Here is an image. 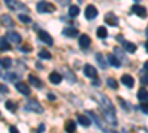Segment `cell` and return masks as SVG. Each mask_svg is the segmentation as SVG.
Wrapping results in <instances>:
<instances>
[{
    "label": "cell",
    "instance_id": "obj_29",
    "mask_svg": "<svg viewBox=\"0 0 148 133\" xmlns=\"http://www.w3.org/2000/svg\"><path fill=\"white\" fill-rule=\"evenodd\" d=\"M107 30H105V27H99V28H98L96 30V35H98V37H99V39H107Z\"/></svg>",
    "mask_w": 148,
    "mask_h": 133
},
{
    "label": "cell",
    "instance_id": "obj_35",
    "mask_svg": "<svg viewBox=\"0 0 148 133\" xmlns=\"http://www.w3.org/2000/svg\"><path fill=\"white\" fill-rule=\"evenodd\" d=\"M8 92H9L8 86H5V84H0V95H5V93H8Z\"/></svg>",
    "mask_w": 148,
    "mask_h": 133
},
{
    "label": "cell",
    "instance_id": "obj_22",
    "mask_svg": "<svg viewBox=\"0 0 148 133\" xmlns=\"http://www.w3.org/2000/svg\"><path fill=\"white\" fill-rule=\"evenodd\" d=\"M114 55L120 59V61H123V62H127V58L125 56V52H123L120 47H114Z\"/></svg>",
    "mask_w": 148,
    "mask_h": 133
},
{
    "label": "cell",
    "instance_id": "obj_6",
    "mask_svg": "<svg viewBox=\"0 0 148 133\" xmlns=\"http://www.w3.org/2000/svg\"><path fill=\"white\" fill-rule=\"evenodd\" d=\"M83 71H84V76H86V77H89V78H92V80H95V78L98 77L96 70H95L92 65H89V64H86V65L83 67Z\"/></svg>",
    "mask_w": 148,
    "mask_h": 133
},
{
    "label": "cell",
    "instance_id": "obj_4",
    "mask_svg": "<svg viewBox=\"0 0 148 133\" xmlns=\"http://www.w3.org/2000/svg\"><path fill=\"white\" fill-rule=\"evenodd\" d=\"M25 110L33 111V113H37V114L43 113V108H42V105H40L39 102H37V101H28V102L25 104Z\"/></svg>",
    "mask_w": 148,
    "mask_h": 133
},
{
    "label": "cell",
    "instance_id": "obj_30",
    "mask_svg": "<svg viewBox=\"0 0 148 133\" xmlns=\"http://www.w3.org/2000/svg\"><path fill=\"white\" fill-rule=\"evenodd\" d=\"M96 61H98V64L101 65V68H107V62L104 61V56H102V53H96Z\"/></svg>",
    "mask_w": 148,
    "mask_h": 133
},
{
    "label": "cell",
    "instance_id": "obj_43",
    "mask_svg": "<svg viewBox=\"0 0 148 133\" xmlns=\"http://www.w3.org/2000/svg\"><path fill=\"white\" fill-rule=\"evenodd\" d=\"M10 132L12 133H16V127L15 126H10Z\"/></svg>",
    "mask_w": 148,
    "mask_h": 133
},
{
    "label": "cell",
    "instance_id": "obj_23",
    "mask_svg": "<svg viewBox=\"0 0 148 133\" xmlns=\"http://www.w3.org/2000/svg\"><path fill=\"white\" fill-rule=\"evenodd\" d=\"M0 21H2V24L6 25V27H14V21L10 19L9 15H2V16H0Z\"/></svg>",
    "mask_w": 148,
    "mask_h": 133
},
{
    "label": "cell",
    "instance_id": "obj_46",
    "mask_svg": "<svg viewBox=\"0 0 148 133\" xmlns=\"http://www.w3.org/2000/svg\"><path fill=\"white\" fill-rule=\"evenodd\" d=\"M145 49H147V52H148V42L145 43Z\"/></svg>",
    "mask_w": 148,
    "mask_h": 133
},
{
    "label": "cell",
    "instance_id": "obj_11",
    "mask_svg": "<svg viewBox=\"0 0 148 133\" xmlns=\"http://www.w3.org/2000/svg\"><path fill=\"white\" fill-rule=\"evenodd\" d=\"M39 39L43 43H46L47 46H52L53 44V39L51 37V34H47L46 31H39Z\"/></svg>",
    "mask_w": 148,
    "mask_h": 133
},
{
    "label": "cell",
    "instance_id": "obj_13",
    "mask_svg": "<svg viewBox=\"0 0 148 133\" xmlns=\"http://www.w3.org/2000/svg\"><path fill=\"white\" fill-rule=\"evenodd\" d=\"M107 59H108V64L110 65H113V67H116V68H119L120 65H121V61L114 55V53H108L107 55Z\"/></svg>",
    "mask_w": 148,
    "mask_h": 133
},
{
    "label": "cell",
    "instance_id": "obj_18",
    "mask_svg": "<svg viewBox=\"0 0 148 133\" xmlns=\"http://www.w3.org/2000/svg\"><path fill=\"white\" fill-rule=\"evenodd\" d=\"M121 83L125 84L126 87H133V84H135V80H133V77L132 76H129V74H125V76H121Z\"/></svg>",
    "mask_w": 148,
    "mask_h": 133
},
{
    "label": "cell",
    "instance_id": "obj_16",
    "mask_svg": "<svg viewBox=\"0 0 148 133\" xmlns=\"http://www.w3.org/2000/svg\"><path fill=\"white\" fill-rule=\"evenodd\" d=\"M28 83L33 84V86L37 87V89H42L43 87V81L39 77H36V76H28Z\"/></svg>",
    "mask_w": 148,
    "mask_h": 133
},
{
    "label": "cell",
    "instance_id": "obj_45",
    "mask_svg": "<svg viewBox=\"0 0 148 133\" xmlns=\"http://www.w3.org/2000/svg\"><path fill=\"white\" fill-rule=\"evenodd\" d=\"M2 70H3V67H2V65H0V77H2V76H3V74H2Z\"/></svg>",
    "mask_w": 148,
    "mask_h": 133
},
{
    "label": "cell",
    "instance_id": "obj_25",
    "mask_svg": "<svg viewBox=\"0 0 148 133\" xmlns=\"http://www.w3.org/2000/svg\"><path fill=\"white\" fill-rule=\"evenodd\" d=\"M79 14H80V9H79V6H76V5L70 6V9H68V15H70L71 18H76Z\"/></svg>",
    "mask_w": 148,
    "mask_h": 133
},
{
    "label": "cell",
    "instance_id": "obj_14",
    "mask_svg": "<svg viewBox=\"0 0 148 133\" xmlns=\"http://www.w3.org/2000/svg\"><path fill=\"white\" fill-rule=\"evenodd\" d=\"M79 44H80L82 49H86V47H89V44H90V37H89L88 34H82L80 37H79Z\"/></svg>",
    "mask_w": 148,
    "mask_h": 133
},
{
    "label": "cell",
    "instance_id": "obj_8",
    "mask_svg": "<svg viewBox=\"0 0 148 133\" xmlns=\"http://www.w3.org/2000/svg\"><path fill=\"white\" fill-rule=\"evenodd\" d=\"M88 115H89L90 118H93V121H95V124L98 126V129H102L104 132H110V130H108V129H107V127L104 126V123L101 121V118H99V117H98V115H96V114H95L93 111H90V113H89Z\"/></svg>",
    "mask_w": 148,
    "mask_h": 133
},
{
    "label": "cell",
    "instance_id": "obj_24",
    "mask_svg": "<svg viewBox=\"0 0 148 133\" xmlns=\"http://www.w3.org/2000/svg\"><path fill=\"white\" fill-rule=\"evenodd\" d=\"M138 99L141 102H147L148 101V90L147 89H139L138 92Z\"/></svg>",
    "mask_w": 148,
    "mask_h": 133
},
{
    "label": "cell",
    "instance_id": "obj_36",
    "mask_svg": "<svg viewBox=\"0 0 148 133\" xmlns=\"http://www.w3.org/2000/svg\"><path fill=\"white\" fill-rule=\"evenodd\" d=\"M119 102H120V105H121V106H123V110H126V111H129V108H127V104H126V102H125V101H123V99H121V98H120V99H119Z\"/></svg>",
    "mask_w": 148,
    "mask_h": 133
},
{
    "label": "cell",
    "instance_id": "obj_48",
    "mask_svg": "<svg viewBox=\"0 0 148 133\" xmlns=\"http://www.w3.org/2000/svg\"><path fill=\"white\" fill-rule=\"evenodd\" d=\"M136 2H139V0H136Z\"/></svg>",
    "mask_w": 148,
    "mask_h": 133
},
{
    "label": "cell",
    "instance_id": "obj_40",
    "mask_svg": "<svg viewBox=\"0 0 148 133\" xmlns=\"http://www.w3.org/2000/svg\"><path fill=\"white\" fill-rule=\"evenodd\" d=\"M141 83L144 84V86H145V84H148V77H145V76H144V77L141 78Z\"/></svg>",
    "mask_w": 148,
    "mask_h": 133
},
{
    "label": "cell",
    "instance_id": "obj_44",
    "mask_svg": "<svg viewBox=\"0 0 148 133\" xmlns=\"http://www.w3.org/2000/svg\"><path fill=\"white\" fill-rule=\"evenodd\" d=\"M43 130H45V126L40 124V126H39V132H43Z\"/></svg>",
    "mask_w": 148,
    "mask_h": 133
},
{
    "label": "cell",
    "instance_id": "obj_2",
    "mask_svg": "<svg viewBox=\"0 0 148 133\" xmlns=\"http://www.w3.org/2000/svg\"><path fill=\"white\" fill-rule=\"evenodd\" d=\"M37 12H40V14H51V12H55V5L49 3V2H39L37 3Z\"/></svg>",
    "mask_w": 148,
    "mask_h": 133
},
{
    "label": "cell",
    "instance_id": "obj_39",
    "mask_svg": "<svg viewBox=\"0 0 148 133\" xmlns=\"http://www.w3.org/2000/svg\"><path fill=\"white\" fill-rule=\"evenodd\" d=\"M58 2H59V5H61V6H65V5H68L70 0H58Z\"/></svg>",
    "mask_w": 148,
    "mask_h": 133
},
{
    "label": "cell",
    "instance_id": "obj_9",
    "mask_svg": "<svg viewBox=\"0 0 148 133\" xmlns=\"http://www.w3.org/2000/svg\"><path fill=\"white\" fill-rule=\"evenodd\" d=\"M84 15H86V19H95L96 15H98V10H96L95 6L89 5L88 8H86V10H84Z\"/></svg>",
    "mask_w": 148,
    "mask_h": 133
},
{
    "label": "cell",
    "instance_id": "obj_41",
    "mask_svg": "<svg viewBox=\"0 0 148 133\" xmlns=\"http://www.w3.org/2000/svg\"><path fill=\"white\" fill-rule=\"evenodd\" d=\"M144 71H145V72H148V61L144 64Z\"/></svg>",
    "mask_w": 148,
    "mask_h": 133
},
{
    "label": "cell",
    "instance_id": "obj_28",
    "mask_svg": "<svg viewBox=\"0 0 148 133\" xmlns=\"http://www.w3.org/2000/svg\"><path fill=\"white\" fill-rule=\"evenodd\" d=\"M0 65L3 68H9L12 65V59L10 58H0Z\"/></svg>",
    "mask_w": 148,
    "mask_h": 133
},
{
    "label": "cell",
    "instance_id": "obj_34",
    "mask_svg": "<svg viewBox=\"0 0 148 133\" xmlns=\"http://www.w3.org/2000/svg\"><path fill=\"white\" fill-rule=\"evenodd\" d=\"M141 111L144 113V114H148V101L147 102H141Z\"/></svg>",
    "mask_w": 148,
    "mask_h": 133
},
{
    "label": "cell",
    "instance_id": "obj_32",
    "mask_svg": "<svg viewBox=\"0 0 148 133\" xmlns=\"http://www.w3.org/2000/svg\"><path fill=\"white\" fill-rule=\"evenodd\" d=\"M18 19H19V21H22V22H25V24H30V22H31L30 15H27L25 12H24V14H19V15H18Z\"/></svg>",
    "mask_w": 148,
    "mask_h": 133
},
{
    "label": "cell",
    "instance_id": "obj_5",
    "mask_svg": "<svg viewBox=\"0 0 148 133\" xmlns=\"http://www.w3.org/2000/svg\"><path fill=\"white\" fill-rule=\"evenodd\" d=\"M15 89L19 92V93H22V95H30L31 93V90H30V86L27 83H24V81H16V84H15Z\"/></svg>",
    "mask_w": 148,
    "mask_h": 133
},
{
    "label": "cell",
    "instance_id": "obj_17",
    "mask_svg": "<svg viewBox=\"0 0 148 133\" xmlns=\"http://www.w3.org/2000/svg\"><path fill=\"white\" fill-rule=\"evenodd\" d=\"M62 34L65 35V37H77L79 35V30L77 28H74V27H67L64 31H62Z\"/></svg>",
    "mask_w": 148,
    "mask_h": 133
},
{
    "label": "cell",
    "instance_id": "obj_1",
    "mask_svg": "<svg viewBox=\"0 0 148 133\" xmlns=\"http://www.w3.org/2000/svg\"><path fill=\"white\" fill-rule=\"evenodd\" d=\"M5 5H6L10 10H18V12L22 10V12H25V14L30 10L28 6H25V5L21 3V2H18V0H5Z\"/></svg>",
    "mask_w": 148,
    "mask_h": 133
},
{
    "label": "cell",
    "instance_id": "obj_27",
    "mask_svg": "<svg viewBox=\"0 0 148 133\" xmlns=\"http://www.w3.org/2000/svg\"><path fill=\"white\" fill-rule=\"evenodd\" d=\"M39 58H40V59H51V58H52V53L49 52V50H46V49H42V50L39 52Z\"/></svg>",
    "mask_w": 148,
    "mask_h": 133
},
{
    "label": "cell",
    "instance_id": "obj_19",
    "mask_svg": "<svg viewBox=\"0 0 148 133\" xmlns=\"http://www.w3.org/2000/svg\"><path fill=\"white\" fill-rule=\"evenodd\" d=\"M49 81L53 83V84H59L62 81V76L59 74V72H51V76H49Z\"/></svg>",
    "mask_w": 148,
    "mask_h": 133
},
{
    "label": "cell",
    "instance_id": "obj_31",
    "mask_svg": "<svg viewBox=\"0 0 148 133\" xmlns=\"http://www.w3.org/2000/svg\"><path fill=\"white\" fill-rule=\"evenodd\" d=\"M6 108H8V111H10V113H15L16 111V104L15 102H12V101H6Z\"/></svg>",
    "mask_w": 148,
    "mask_h": 133
},
{
    "label": "cell",
    "instance_id": "obj_7",
    "mask_svg": "<svg viewBox=\"0 0 148 133\" xmlns=\"http://www.w3.org/2000/svg\"><path fill=\"white\" fill-rule=\"evenodd\" d=\"M6 37H8V40H9L10 43H15V44H19V43L22 42L21 35H19L18 33H15V31H9V33H6Z\"/></svg>",
    "mask_w": 148,
    "mask_h": 133
},
{
    "label": "cell",
    "instance_id": "obj_15",
    "mask_svg": "<svg viewBox=\"0 0 148 133\" xmlns=\"http://www.w3.org/2000/svg\"><path fill=\"white\" fill-rule=\"evenodd\" d=\"M0 50L2 52H8V50H12L10 47V42L8 40V37H0Z\"/></svg>",
    "mask_w": 148,
    "mask_h": 133
},
{
    "label": "cell",
    "instance_id": "obj_10",
    "mask_svg": "<svg viewBox=\"0 0 148 133\" xmlns=\"http://www.w3.org/2000/svg\"><path fill=\"white\" fill-rule=\"evenodd\" d=\"M132 12L135 15H138L139 18H145L147 16V9L144 6H139V5H133L132 6Z\"/></svg>",
    "mask_w": 148,
    "mask_h": 133
},
{
    "label": "cell",
    "instance_id": "obj_20",
    "mask_svg": "<svg viewBox=\"0 0 148 133\" xmlns=\"http://www.w3.org/2000/svg\"><path fill=\"white\" fill-rule=\"evenodd\" d=\"M123 49H125L126 52H129V53H133L135 50H136V44H133L130 42H123Z\"/></svg>",
    "mask_w": 148,
    "mask_h": 133
},
{
    "label": "cell",
    "instance_id": "obj_37",
    "mask_svg": "<svg viewBox=\"0 0 148 133\" xmlns=\"http://www.w3.org/2000/svg\"><path fill=\"white\" fill-rule=\"evenodd\" d=\"M21 50H22V52H31V47H30V46H22Z\"/></svg>",
    "mask_w": 148,
    "mask_h": 133
},
{
    "label": "cell",
    "instance_id": "obj_33",
    "mask_svg": "<svg viewBox=\"0 0 148 133\" xmlns=\"http://www.w3.org/2000/svg\"><path fill=\"white\" fill-rule=\"evenodd\" d=\"M107 84H108L111 89H114V90L119 87V84H117V81H116L114 78H108V80H107Z\"/></svg>",
    "mask_w": 148,
    "mask_h": 133
},
{
    "label": "cell",
    "instance_id": "obj_26",
    "mask_svg": "<svg viewBox=\"0 0 148 133\" xmlns=\"http://www.w3.org/2000/svg\"><path fill=\"white\" fill-rule=\"evenodd\" d=\"M74 130H76V121H74V120H68V121L65 123V132L73 133Z\"/></svg>",
    "mask_w": 148,
    "mask_h": 133
},
{
    "label": "cell",
    "instance_id": "obj_3",
    "mask_svg": "<svg viewBox=\"0 0 148 133\" xmlns=\"http://www.w3.org/2000/svg\"><path fill=\"white\" fill-rule=\"evenodd\" d=\"M101 108H102V111H111V113H116V110H114V106H113V102H111L107 96H104V95H101Z\"/></svg>",
    "mask_w": 148,
    "mask_h": 133
},
{
    "label": "cell",
    "instance_id": "obj_42",
    "mask_svg": "<svg viewBox=\"0 0 148 133\" xmlns=\"http://www.w3.org/2000/svg\"><path fill=\"white\" fill-rule=\"evenodd\" d=\"M116 39H117L119 42H121V43H123V42H125V40H123V35H117V37H116Z\"/></svg>",
    "mask_w": 148,
    "mask_h": 133
},
{
    "label": "cell",
    "instance_id": "obj_21",
    "mask_svg": "<svg viewBox=\"0 0 148 133\" xmlns=\"http://www.w3.org/2000/svg\"><path fill=\"white\" fill-rule=\"evenodd\" d=\"M77 121H79V123H80V124H82L83 127H88V126H89V124L92 123L90 120H89V117H86V115H82V114H80V115H77Z\"/></svg>",
    "mask_w": 148,
    "mask_h": 133
},
{
    "label": "cell",
    "instance_id": "obj_47",
    "mask_svg": "<svg viewBox=\"0 0 148 133\" xmlns=\"http://www.w3.org/2000/svg\"><path fill=\"white\" fill-rule=\"evenodd\" d=\"M145 34H147V37H148V27H147V30H145Z\"/></svg>",
    "mask_w": 148,
    "mask_h": 133
},
{
    "label": "cell",
    "instance_id": "obj_38",
    "mask_svg": "<svg viewBox=\"0 0 148 133\" xmlns=\"http://www.w3.org/2000/svg\"><path fill=\"white\" fill-rule=\"evenodd\" d=\"M47 99H49V101H55L56 96H55L53 93H47Z\"/></svg>",
    "mask_w": 148,
    "mask_h": 133
},
{
    "label": "cell",
    "instance_id": "obj_12",
    "mask_svg": "<svg viewBox=\"0 0 148 133\" xmlns=\"http://www.w3.org/2000/svg\"><path fill=\"white\" fill-rule=\"evenodd\" d=\"M104 19H105V22L108 24V25H111V27H117L119 25V18L114 14H107Z\"/></svg>",
    "mask_w": 148,
    "mask_h": 133
}]
</instances>
